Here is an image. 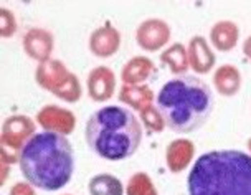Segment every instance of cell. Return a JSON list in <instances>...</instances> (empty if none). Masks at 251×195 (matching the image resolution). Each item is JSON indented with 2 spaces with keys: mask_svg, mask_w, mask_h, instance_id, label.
Segmentation results:
<instances>
[{
  "mask_svg": "<svg viewBox=\"0 0 251 195\" xmlns=\"http://www.w3.org/2000/svg\"><path fill=\"white\" fill-rule=\"evenodd\" d=\"M20 170L26 182L45 192L61 190L75 172V152L68 138L42 131L22 149Z\"/></svg>",
  "mask_w": 251,
  "mask_h": 195,
  "instance_id": "cell-1",
  "label": "cell"
},
{
  "mask_svg": "<svg viewBox=\"0 0 251 195\" xmlns=\"http://www.w3.org/2000/svg\"><path fill=\"white\" fill-rule=\"evenodd\" d=\"M188 195H251V156L235 149L205 152L192 166Z\"/></svg>",
  "mask_w": 251,
  "mask_h": 195,
  "instance_id": "cell-2",
  "label": "cell"
},
{
  "mask_svg": "<svg viewBox=\"0 0 251 195\" xmlns=\"http://www.w3.org/2000/svg\"><path fill=\"white\" fill-rule=\"evenodd\" d=\"M165 126L177 134H190L208 121L215 99L210 86L197 76H177L167 81L155 98Z\"/></svg>",
  "mask_w": 251,
  "mask_h": 195,
  "instance_id": "cell-3",
  "label": "cell"
},
{
  "mask_svg": "<svg viewBox=\"0 0 251 195\" xmlns=\"http://www.w3.org/2000/svg\"><path fill=\"white\" fill-rule=\"evenodd\" d=\"M84 139L88 147L104 161H126L141 146L142 122L127 108L104 106L88 117Z\"/></svg>",
  "mask_w": 251,
  "mask_h": 195,
  "instance_id": "cell-4",
  "label": "cell"
},
{
  "mask_svg": "<svg viewBox=\"0 0 251 195\" xmlns=\"http://www.w3.org/2000/svg\"><path fill=\"white\" fill-rule=\"evenodd\" d=\"M37 124L33 119L24 114L8 116L2 124L0 134V162L12 166L20 161L22 149L33 138Z\"/></svg>",
  "mask_w": 251,
  "mask_h": 195,
  "instance_id": "cell-5",
  "label": "cell"
},
{
  "mask_svg": "<svg viewBox=\"0 0 251 195\" xmlns=\"http://www.w3.org/2000/svg\"><path fill=\"white\" fill-rule=\"evenodd\" d=\"M172 28L162 19H147L139 24L136 30V42L144 52L155 53L170 42Z\"/></svg>",
  "mask_w": 251,
  "mask_h": 195,
  "instance_id": "cell-6",
  "label": "cell"
},
{
  "mask_svg": "<svg viewBox=\"0 0 251 195\" xmlns=\"http://www.w3.org/2000/svg\"><path fill=\"white\" fill-rule=\"evenodd\" d=\"M38 126L42 129L50 131V133H58L63 136H70L76 128V116L68 108L58 106V104H47L37 112L35 117Z\"/></svg>",
  "mask_w": 251,
  "mask_h": 195,
  "instance_id": "cell-7",
  "label": "cell"
},
{
  "mask_svg": "<svg viewBox=\"0 0 251 195\" xmlns=\"http://www.w3.org/2000/svg\"><path fill=\"white\" fill-rule=\"evenodd\" d=\"M88 96L94 103H106L114 96L116 91V75L109 66H96L89 71L86 78Z\"/></svg>",
  "mask_w": 251,
  "mask_h": 195,
  "instance_id": "cell-8",
  "label": "cell"
},
{
  "mask_svg": "<svg viewBox=\"0 0 251 195\" xmlns=\"http://www.w3.org/2000/svg\"><path fill=\"white\" fill-rule=\"evenodd\" d=\"M22 47H24L26 56L35 60L37 63H43L51 58L53 47H55V38H53L51 31L35 27V28H30L24 35Z\"/></svg>",
  "mask_w": 251,
  "mask_h": 195,
  "instance_id": "cell-9",
  "label": "cell"
},
{
  "mask_svg": "<svg viewBox=\"0 0 251 195\" xmlns=\"http://www.w3.org/2000/svg\"><path fill=\"white\" fill-rule=\"evenodd\" d=\"M71 71L65 66V63L56 58H50V60L38 63L37 70H35V81L40 88L47 89L51 94L61 88L70 78Z\"/></svg>",
  "mask_w": 251,
  "mask_h": 195,
  "instance_id": "cell-10",
  "label": "cell"
},
{
  "mask_svg": "<svg viewBox=\"0 0 251 195\" xmlns=\"http://www.w3.org/2000/svg\"><path fill=\"white\" fill-rule=\"evenodd\" d=\"M121 37L119 30L111 24H106L96 28L89 37V52L98 58H109L118 53L121 48Z\"/></svg>",
  "mask_w": 251,
  "mask_h": 195,
  "instance_id": "cell-11",
  "label": "cell"
},
{
  "mask_svg": "<svg viewBox=\"0 0 251 195\" xmlns=\"http://www.w3.org/2000/svg\"><path fill=\"white\" fill-rule=\"evenodd\" d=\"M188 53V66L197 75H207L213 70L215 63H217V56H215L210 43L200 35L190 38L187 47Z\"/></svg>",
  "mask_w": 251,
  "mask_h": 195,
  "instance_id": "cell-12",
  "label": "cell"
},
{
  "mask_svg": "<svg viewBox=\"0 0 251 195\" xmlns=\"http://www.w3.org/2000/svg\"><path fill=\"white\" fill-rule=\"evenodd\" d=\"M195 156V144L190 139H176L165 147V164L172 174H180Z\"/></svg>",
  "mask_w": 251,
  "mask_h": 195,
  "instance_id": "cell-13",
  "label": "cell"
},
{
  "mask_svg": "<svg viewBox=\"0 0 251 195\" xmlns=\"http://www.w3.org/2000/svg\"><path fill=\"white\" fill-rule=\"evenodd\" d=\"M157 68L154 61L147 56H134L131 58L121 70V80L124 84H146L147 81L154 78Z\"/></svg>",
  "mask_w": 251,
  "mask_h": 195,
  "instance_id": "cell-14",
  "label": "cell"
},
{
  "mask_svg": "<svg viewBox=\"0 0 251 195\" xmlns=\"http://www.w3.org/2000/svg\"><path fill=\"white\" fill-rule=\"evenodd\" d=\"M240 27L231 20H220L210 28V43L215 50L228 53L238 45Z\"/></svg>",
  "mask_w": 251,
  "mask_h": 195,
  "instance_id": "cell-15",
  "label": "cell"
},
{
  "mask_svg": "<svg viewBox=\"0 0 251 195\" xmlns=\"http://www.w3.org/2000/svg\"><path fill=\"white\" fill-rule=\"evenodd\" d=\"M241 83H243L241 71L235 65H230V63L218 66L213 73V86L222 96L231 98L235 94H238L241 89Z\"/></svg>",
  "mask_w": 251,
  "mask_h": 195,
  "instance_id": "cell-16",
  "label": "cell"
},
{
  "mask_svg": "<svg viewBox=\"0 0 251 195\" xmlns=\"http://www.w3.org/2000/svg\"><path fill=\"white\" fill-rule=\"evenodd\" d=\"M118 98L131 110L142 112L154 103V91L147 84H123Z\"/></svg>",
  "mask_w": 251,
  "mask_h": 195,
  "instance_id": "cell-17",
  "label": "cell"
},
{
  "mask_svg": "<svg viewBox=\"0 0 251 195\" xmlns=\"http://www.w3.org/2000/svg\"><path fill=\"white\" fill-rule=\"evenodd\" d=\"M160 63L169 68V71L176 76H185L188 66V53L187 47L182 43L170 45L160 53Z\"/></svg>",
  "mask_w": 251,
  "mask_h": 195,
  "instance_id": "cell-18",
  "label": "cell"
},
{
  "mask_svg": "<svg viewBox=\"0 0 251 195\" xmlns=\"http://www.w3.org/2000/svg\"><path fill=\"white\" fill-rule=\"evenodd\" d=\"M89 195H126L123 182L113 174H96L88 182Z\"/></svg>",
  "mask_w": 251,
  "mask_h": 195,
  "instance_id": "cell-19",
  "label": "cell"
},
{
  "mask_svg": "<svg viewBox=\"0 0 251 195\" xmlns=\"http://www.w3.org/2000/svg\"><path fill=\"white\" fill-rule=\"evenodd\" d=\"M126 195H159V190L149 174L136 172L126 184Z\"/></svg>",
  "mask_w": 251,
  "mask_h": 195,
  "instance_id": "cell-20",
  "label": "cell"
},
{
  "mask_svg": "<svg viewBox=\"0 0 251 195\" xmlns=\"http://www.w3.org/2000/svg\"><path fill=\"white\" fill-rule=\"evenodd\" d=\"M53 94L65 103H78L79 99H81V94H83V89H81V84H79L78 76H76L75 73H71L70 78L66 80V83L63 84L61 88H58Z\"/></svg>",
  "mask_w": 251,
  "mask_h": 195,
  "instance_id": "cell-21",
  "label": "cell"
},
{
  "mask_svg": "<svg viewBox=\"0 0 251 195\" xmlns=\"http://www.w3.org/2000/svg\"><path fill=\"white\" fill-rule=\"evenodd\" d=\"M139 114H141V122L151 131V133H162V131L167 128L162 114H160V111L157 110V106H154V104L142 112H139Z\"/></svg>",
  "mask_w": 251,
  "mask_h": 195,
  "instance_id": "cell-22",
  "label": "cell"
},
{
  "mask_svg": "<svg viewBox=\"0 0 251 195\" xmlns=\"http://www.w3.org/2000/svg\"><path fill=\"white\" fill-rule=\"evenodd\" d=\"M17 28H19V24H17L15 13L7 7L0 8V35L2 38H12Z\"/></svg>",
  "mask_w": 251,
  "mask_h": 195,
  "instance_id": "cell-23",
  "label": "cell"
},
{
  "mask_svg": "<svg viewBox=\"0 0 251 195\" xmlns=\"http://www.w3.org/2000/svg\"><path fill=\"white\" fill-rule=\"evenodd\" d=\"M8 195H37L35 187L30 182H15L8 190Z\"/></svg>",
  "mask_w": 251,
  "mask_h": 195,
  "instance_id": "cell-24",
  "label": "cell"
},
{
  "mask_svg": "<svg viewBox=\"0 0 251 195\" xmlns=\"http://www.w3.org/2000/svg\"><path fill=\"white\" fill-rule=\"evenodd\" d=\"M243 55L251 61V35L246 37V40L243 42Z\"/></svg>",
  "mask_w": 251,
  "mask_h": 195,
  "instance_id": "cell-25",
  "label": "cell"
},
{
  "mask_svg": "<svg viewBox=\"0 0 251 195\" xmlns=\"http://www.w3.org/2000/svg\"><path fill=\"white\" fill-rule=\"evenodd\" d=\"M8 172H10V169H8V164H5V162H2V170H0V184H2V185L7 182Z\"/></svg>",
  "mask_w": 251,
  "mask_h": 195,
  "instance_id": "cell-26",
  "label": "cell"
},
{
  "mask_svg": "<svg viewBox=\"0 0 251 195\" xmlns=\"http://www.w3.org/2000/svg\"><path fill=\"white\" fill-rule=\"evenodd\" d=\"M248 149H250V152H251V138L248 139Z\"/></svg>",
  "mask_w": 251,
  "mask_h": 195,
  "instance_id": "cell-27",
  "label": "cell"
}]
</instances>
